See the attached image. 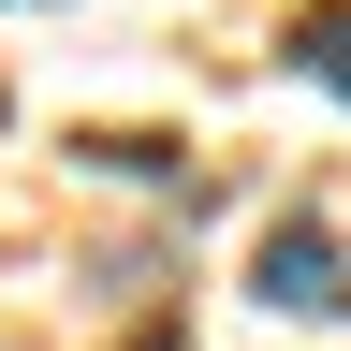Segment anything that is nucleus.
<instances>
[{
	"label": "nucleus",
	"mask_w": 351,
	"mask_h": 351,
	"mask_svg": "<svg viewBox=\"0 0 351 351\" xmlns=\"http://www.w3.org/2000/svg\"><path fill=\"white\" fill-rule=\"evenodd\" d=\"M249 293H263V307H307V322H322V307H351V278H337V234H322V219H278Z\"/></svg>",
	"instance_id": "1"
},
{
	"label": "nucleus",
	"mask_w": 351,
	"mask_h": 351,
	"mask_svg": "<svg viewBox=\"0 0 351 351\" xmlns=\"http://www.w3.org/2000/svg\"><path fill=\"white\" fill-rule=\"evenodd\" d=\"M293 59H307V73H322L337 103H351V0H337V15H307V29H293Z\"/></svg>",
	"instance_id": "2"
}]
</instances>
